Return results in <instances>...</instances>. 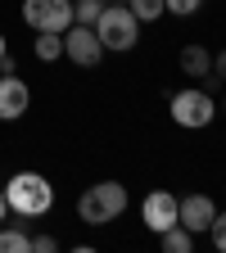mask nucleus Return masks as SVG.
Masks as SVG:
<instances>
[{
  "label": "nucleus",
  "instance_id": "nucleus-7",
  "mask_svg": "<svg viewBox=\"0 0 226 253\" xmlns=\"http://www.w3.org/2000/svg\"><path fill=\"white\" fill-rule=\"evenodd\" d=\"M213 217H217V204L208 195H181L177 199V221H181L190 235H208Z\"/></svg>",
  "mask_w": 226,
  "mask_h": 253
},
{
  "label": "nucleus",
  "instance_id": "nucleus-19",
  "mask_svg": "<svg viewBox=\"0 0 226 253\" xmlns=\"http://www.w3.org/2000/svg\"><path fill=\"white\" fill-rule=\"evenodd\" d=\"M213 77H222V86H226V50L213 54Z\"/></svg>",
  "mask_w": 226,
  "mask_h": 253
},
{
  "label": "nucleus",
  "instance_id": "nucleus-12",
  "mask_svg": "<svg viewBox=\"0 0 226 253\" xmlns=\"http://www.w3.org/2000/svg\"><path fill=\"white\" fill-rule=\"evenodd\" d=\"M32 50H37V59H41V63H54V59L63 54V32H37Z\"/></svg>",
  "mask_w": 226,
  "mask_h": 253
},
{
  "label": "nucleus",
  "instance_id": "nucleus-10",
  "mask_svg": "<svg viewBox=\"0 0 226 253\" xmlns=\"http://www.w3.org/2000/svg\"><path fill=\"white\" fill-rule=\"evenodd\" d=\"M177 63H181V73H185V77H195L199 86H204V82L213 77V54H208V45H199V41H190V45H181Z\"/></svg>",
  "mask_w": 226,
  "mask_h": 253
},
{
  "label": "nucleus",
  "instance_id": "nucleus-2",
  "mask_svg": "<svg viewBox=\"0 0 226 253\" xmlns=\"http://www.w3.org/2000/svg\"><path fill=\"white\" fill-rule=\"evenodd\" d=\"M127 212V185L122 181H95L90 190H82L77 199V217L86 226H109Z\"/></svg>",
  "mask_w": 226,
  "mask_h": 253
},
{
  "label": "nucleus",
  "instance_id": "nucleus-15",
  "mask_svg": "<svg viewBox=\"0 0 226 253\" xmlns=\"http://www.w3.org/2000/svg\"><path fill=\"white\" fill-rule=\"evenodd\" d=\"M100 9H104V0H73V23H86V27H95Z\"/></svg>",
  "mask_w": 226,
  "mask_h": 253
},
{
  "label": "nucleus",
  "instance_id": "nucleus-4",
  "mask_svg": "<svg viewBox=\"0 0 226 253\" xmlns=\"http://www.w3.org/2000/svg\"><path fill=\"white\" fill-rule=\"evenodd\" d=\"M217 118V100L204 90V86H185V90H172V122L185 126V131H199Z\"/></svg>",
  "mask_w": 226,
  "mask_h": 253
},
{
  "label": "nucleus",
  "instance_id": "nucleus-21",
  "mask_svg": "<svg viewBox=\"0 0 226 253\" xmlns=\"http://www.w3.org/2000/svg\"><path fill=\"white\" fill-rule=\"evenodd\" d=\"M5 54H9V45H5V37H0V59H5Z\"/></svg>",
  "mask_w": 226,
  "mask_h": 253
},
{
  "label": "nucleus",
  "instance_id": "nucleus-14",
  "mask_svg": "<svg viewBox=\"0 0 226 253\" xmlns=\"http://www.w3.org/2000/svg\"><path fill=\"white\" fill-rule=\"evenodd\" d=\"M127 9H132L140 23H158V18L168 14V5H163V0H127Z\"/></svg>",
  "mask_w": 226,
  "mask_h": 253
},
{
  "label": "nucleus",
  "instance_id": "nucleus-17",
  "mask_svg": "<svg viewBox=\"0 0 226 253\" xmlns=\"http://www.w3.org/2000/svg\"><path fill=\"white\" fill-rule=\"evenodd\" d=\"M208 240H213V249H222V253H226V212H217V217H213Z\"/></svg>",
  "mask_w": 226,
  "mask_h": 253
},
{
  "label": "nucleus",
  "instance_id": "nucleus-23",
  "mask_svg": "<svg viewBox=\"0 0 226 253\" xmlns=\"http://www.w3.org/2000/svg\"><path fill=\"white\" fill-rule=\"evenodd\" d=\"M222 113H226V95H222Z\"/></svg>",
  "mask_w": 226,
  "mask_h": 253
},
{
  "label": "nucleus",
  "instance_id": "nucleus-1",
  "mask_svg": "<svg viewBox=\"0 0 226 253\" xmlns=\"http://www.w3.org/2000/svg\"><path fill=\"white\" fill-rule=\"evenodd\" d=\"M5 204L18 217H45L54 208V185L41 172H14L9 185H5Z\"/></svg>",
  "mask_w": 226,
  "mask_h": 253
},
{
  "label": "nucleus",
  "instance_id": "nucleus-6",
  "mask_svg": "<svg viewBox=\"0 0 226 253\" xmlns=\"http://www.w3.org/2000/svg\"><path fill=\"white\" fill-rule=\"evenodd\" d=\"M63 54H68L77 68H95V63L104 59V45H100V37H95V27L73 23L68 32H63Z\"/></svg>",
  "mask_w": 226,
  "mask_h": 253
},
{
  "label": "nucleus",
  "instance_id": "nucleus-5",
  "mask_svg": "<svg viewBox=\"0 0 226 253\" xmlns=\"http://www.w3.org/2000/svg\"><path fill=\"white\" fill-rule=\"evenodd\" d=\"M23 23L32 32H68L73 0H23Z\"/></svg>",
  "mask_w": 226,
  "mask_h": 253
},
{
  "label": "nucleus",
  "instance_id": "nucleus-3",
  "mask_svg": "<svg viewBox=\"0 0 226 253\" xmlns=\"http://www.w3.org/2000/svg\"><path fill=\"white\" fill-rule=\"evenodd\" d=\"M95 37H100L104 54H127L140 45V18L127 5H104L100 18H95Z\"/></svg>",
  "mask_w": 226,
  "mask_h": 253
},
{
  "label": "nucleus",
  "instance_id": "nucleus-11",
  "mask_svg": "<svg viewBox=\"0 0 226 253\" xmlns=\"http://www.w3.org/2000/svg\"><path fill=\"white\" fill-rule=\"evenodd\" d=\"M195 240H199V235H190L181 221H177V226H168V231H158V244H163V253H195Z\"/></svg>",
  "mask_w": 226,
  "mask_h": 253
},
{
  "label": "nucleus",
  "instance_id": "nucleus-16",
  "mask_svg": "<svg viewBox=\"0 0 226 253\" xmlns=\"http://www.w3.org/2000/svg\"><path fill=\"white\" fill-rule=\"evenodd\" d=\"M163 5H168V14L190 18V14H199V5H204V0H163Z\"/></svg>",
  "mask_w": 226,
  "mask_h": 253
},
{
  "label": "nucleus",
  "instance_id": "nucleus-22",
  "mask_svg": "<svg viewBox=\"0 0 226 253\" xmlns=\"http://www.w3.org/2000/svg\"><path fill=\"white\" fill-rule=\"evenodd\" d=\"M104 5H127V0H104Z\"/></svg>",
  "mask_w": 226,
  "mask_h": 253
},
{
  "label": "nucleus",
  "instance_id": "nucleus-18",
  "mask_svg": "<svg viewBox=\"0 0 226 253\" xmlns=\"http://www.w3.org/2000/svg\"><path fill=\"white\" fill-rule=\"evenodd\" d=\"M54 249H59L54 235H32V253H54Z\"/></svg>",
  "mask_w": 226,
  "mask_h": 253
},
{
  "label": "nucleus",
  "instance_id": "nucleus-20",
  "mask_svg": "<svg viewBox=\"0 0 226 253\" xmlns=\"http://www.w3.org/2000/svg\"><path fill=\"white\" fill-rule=\"evenodd\" d=\"M5 217H9V204H5V185H0V226H5Z\"/></svg>",
  "mask_w": 226,
  "mask_h": 253
},
{
  "label": "nucleus",
  "instance_id": "nucleus-8",
  "mask_svg": "<svg viewBox=\"0 0 226 253\" xmlns=\"http://www.w3.org/2000/svg\"><path fill=\"white\" fill-rule=\"evenodd\" d=\"M140 217H145V226L154 235L168 231V226H177V195H172V190H149L145 204H140Z\"/></svg>",
  "mask_w": 226,
  "mask_h": 253
},
{
  "label": "nucleus",
  "instance_id": "nucleus-13",
  "mask_svg": "<svg viewBox=\"0 0 226 253\" xmlns=\"http://www.w3.org/2000/svg\"><path fill=\"white\" fill-rule=\"evenodd\" d=\"M0 253H32V235L18 226H0Z\"/></svg>",
  "mask_w": 226,
  "mask_h": 253
},
{
  "label": "nucleus",
  "instance_id": "nucleus-9",
  "mask_svg": "<svg viewBox=\"0 0 226 253\" xmlns=\"http://www.w3.org/2000/svg\"><path fill=\"white\" fill-rule=\"evenodd\" d=\"M27 109H32L27 82L14 77V73H5V77H0V122H14V118H23Z\"/></svg>",
  "mask_w": 226,
  "mask_h": 253
}]
</instances>
